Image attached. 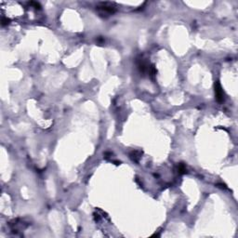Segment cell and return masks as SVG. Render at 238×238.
Returning a JSON list of instances; mask_svg holds the SVG:
<instances>
[{"mask_svg":"<svg viewBox=\"0 0 238 238\" xmlns=\"http://www.w3.org/2000/svg\"><path fill=\"white\" fill-rule=\"evenodd\" d=\"M98 8L99 10H102V12H105V13H114L115 11V6L114 3H110V2H104V3H101L99 6L98 7Z\"/></svg>","mask_w":238,"mask_h":238,"instance_id":"cell-1","label":"cell"},{"mask_svg":"<svg viewBox=\"0 0 238 238\" xmlns=\"http://www.w3.org/2000/svg\"><path fill=\"white\" fill-rule=\"evenodd\" d=\"M215 94H216V99L219 102H223L224 99V94H223V90L222 88V86L219 85V82L215 84Z\"/></svg>","mask_w":238,"mask_h":238,"instance_id":"cell-2","label":"cell"},{"mask_svg":"<svg viewBox=\"0 0 238 238\" xmlns=\"http://www.w3.org/2000/svg\"><path fill=\"white\" fill-rule=\"evenodd\" d=\"M130 155H131V158L134 160V161L138 162V160H139L140 157H141V153L138 152V151H135V152H133Z\"/></svg>","mask_w":238,"mask_h":238,"instance_id":"cell-3","label":"cell"},{"mask_svg":"<svg viewBox=\"0 0 238 238\" xmlns=\"http://www.w3.org/2000/svg\"><path fill=\"white\" fill-rule=\"evenodd\" d=\"M179 172L181 173V174H183V173L186 172V167L183 164H180L179 165Z\"/></svg>","mask_w":238,"mask_h":238,"instance_id":"cell-4","label":"cell"}]
</instances>
